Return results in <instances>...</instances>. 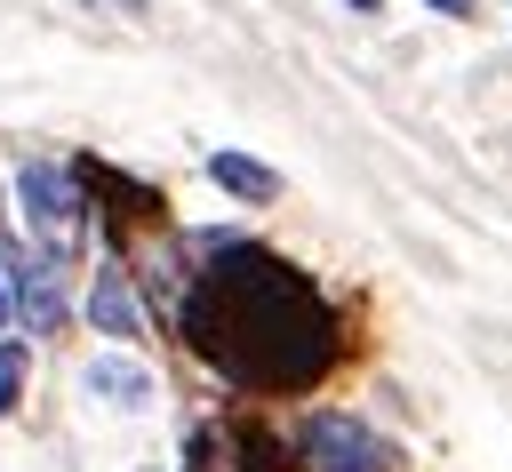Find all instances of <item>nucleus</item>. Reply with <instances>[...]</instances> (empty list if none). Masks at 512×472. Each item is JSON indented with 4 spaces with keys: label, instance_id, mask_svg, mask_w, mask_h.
I'll list each match as a JSON object with an SVG mask.
<instances>
[{
    "label": "nucleus",
    "instance_id": "nucleus-6",
    "mask_svg": "<svg viewBox=\"0 0 512 472\" xmlns=\"http://www.w3.org/2000/svg\"><path fill=\"white\" fill-rule=\"evenodd\" d=\"M88 328H104V336H120V344L144 336V304H136V288H128L120 264H104V272L88 280Z\"/></svg>",
    "mask_w": 512,
    "mask_h": 472
},
{
    "label": "nucleus",
    "instance_id": "nucleus-5",
    "mask_svg": "<svg viewBox=\"0 0 512 472\" xmlns=\"http://www.w3.org/2000/svg\"><path fill=\"white\" fill-rule=\"evenodd\" d=\"M184 472H288V456H280V440H264L256 424H232V432L200 440V456H192Z\"/></svg>",
    "mask_w": 512,
    "mask_h": 472
},
{
    "label": "nucleus",
    "instance_id": "nucleus-4",
    "mask_svg": "<svg viewBox=\"0 0 512 472\" xmlns=\"http://www.w3.org/2000/svg\"><path fill=\"white\" fill-rule=\"evenodd\" d=\"M16 200H24V224H32L40 240H64V232L80 224V200H72V184H64L48 160H16Z\"/></svg>",
    "mask_w": 512,
    "mask_h": 472
},
{
    "label": "nucleus",
    "instance_id": "nucleus-1",
    "mask_svg": "<svg viewBox=\"0 0 512 472\" xmlns=\"http://www.w3.org/2000/svg\"><path fill=\"white\" fill-rule=\"evenodd\" d=\"M184 344L248 392H304L344 360V320L272 248H224L184 296Z\"/></svg>",
    "mask_w": 512,
    "mask_h": 472
},
{
    "label": "nucleus",
    "instance_id": "nucleus-3",
    "mask_svg": "<svg viewBox=\"0 0 512 472\" xmlns=\"http://www.w3.org/2000/svg\"><path fill=\"white\" fill-rule=\"evenodd\" d=\"M304 464H312V472H400V448H392L368 416L328 408V416L304 424Z\"/></svg>",
    "mask_w": 512,
    "mask_h": 472
},
{
    "label": "nucleus",
    "instance_id": "nucleus-9",
    "mask_svg": "<svg viewBox=\"0 0 512 472\" xmlns=\"http://www.w3.org/2000/svg\"><path fill=\"white\" fill-rule=\"evenodd\" d=\"M24 376H32V352H24L16 336H0V416H16V400H24Z\"/></svg>",
    "mask_w": 512,
    "mask_h": 472
},
{
    "label": "nucleus",
    "instance_id": "nucleus-13",
    "mask_svg": "<svg viewBox=\"0 0 512 472\" xmlns=\"http://www.w3.org/2000/svg\"><path fill=\"white\" fill-rule=\"evenodd\" d=\"M0 224H8V208H0Z\"/></svg>",
    "mask_w": 512,
    "mask_h": 472
},
{
    "label": "nucleus",
    "instance_id": "nucleus-12",
    "mask_svg": "<svg viewBox=\"0 0 512 472\" xmlns=\"http://www.w3.org/2000/svg\"><path fill=\"white\" fill-rule=\"evenodd\" d=\"M0 336H8V296H0Z\"/></svg>",
    "mask_w": 512,
    "mask_h": 472
},
{
    "label": "nucleus",
    "instance_id": "nucleus-2",
    "mask_svg": "<svg viewBox=\"0 0 512 472\" xmlns=\"http://www.w3.org/2000/svg\"><path fill=\"white\" fill-rule=\"evenodd\" d=\"M0 296H8V312H16L32 336H56L64 312H72V296H64V256H56V248H24V240L0 232Z\"/></svg>",
    "mask_w": 512,
    "mask_h": 472
},
{
    "label": "nucleus",
    "instance_id": "nucleus-7",
    "mask_svg": "<svg viewBox=\"0 0 512 472\" xmlns=\"http://www.w3.org/2000/svg\"><path fill=\"white\" fill-rule=\"evenodd\" d=\"M208 184L216 192H232V200H280V168H264V160H248V152H208Z\"/></svg>",
    "mask_w": 512,
    "mask_h": 472
},
{
    "label": "nucleus",
    "instance_id": "nucleus-11",
    "mask_svg": "<svg viewBox=\"0 0 512 472\" xmlns=\"http://www.w3.org/2000/svg\"><path fill=\"white\" fill-rule=\"evenodd\" d=\"M352 8H360V16H376V8H384V0H352Z\"/></svg>",
    "mask_w": 512,
    "mask_h": 472
},
{
    "label": "nucleus",
    "instance_id": "nucleus-10",
    "mask_svg": "<svg viewBox=\"0 0 512 472\" xmlns=\"http://www.w3.org/2000/svg\"><path fill=\"white\" fill-rule=\"evenodd\" d=\"M432 16H480V0H424Z\"/></svg>",
    "mask_w": 512,
    "mask_h": 472
},
{
    "label": "nucleus",
    "instance_id": "nucleus-8",
    "mask_svg": "<svg viewBox=\"0 0 512 472\" xmlns=\"http://www.w3.org/2000/svg\"><path fill=\"white\" fill-rule=\"evenodd\" d=\"M88 392H104L112 408H144L152 400V368H136V360H120V352H104V360H88V376H80Z\"/></svg>",
    "mask_w": 512,
    "mask_h": 472
}]
</instances>
